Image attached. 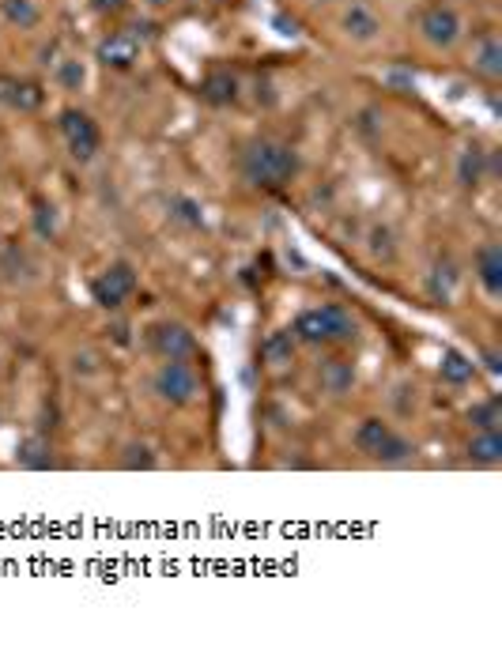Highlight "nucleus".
Segmentation results:
<instances>
[{
  "mask_svg": "<svg viewBox=\"0 0 502 660\" xmlns=\"http://www.w3.org/2000/svg\"><path fill=\"white\" fill-rule=\"evenodd\" d=\"M155 464H159V457L152 453L148 442H129L121 450V468H125V472H152Z\"/></svg>",
  "mask_w": 502,
  "mask_h": 660,
  "instance_id": "412c9836",
  "label": "nucleus"
},
{
  "mask_svg": "<svg viewBox=\"0 0 502 660\" xmlns=\"http://www.w3.org/2000/svg\"><path fill=\"white\" fill-rule=\"evenodd\" d=\"M148 348L159 358H190L197 355V336L181 321H155L148 325Z\"/></svg>",
  "mask_w": 502,
  "mask_h": 660,
  "instance_id": "6e6552de",
  "label": "nucleus"
},
{
  "mask_svg": "<svg viewBox=\"0 0 502 660\" xmlns=\"http://www.w3.org/2000/svg\"><path fill=\"white\" fill-rule=\"evenodd\" d=\"M0 102L15 106V110H38L42 91H38V83L15 79V76H0Z\"/></svg>",
  "mask_w": 502,
  "mask_h": 660,
  "instance_id": "f3484780",
  "label": "nucleus"
},
{
  "mask_svg": "<svg viewBox=\"0 0 502 660\" xmlns=\"http://www.w3.org/2000/svg\"><path fill=\"white\" fill-rule=\"evenodd\" d=\"M295 351H299V339H295V332H291V329L268 332L265 344H261V358H265V367H272V370L295 363Z\"/></svg>",
  "mask_w": 502,
  "mask_h": 660,
  "instance_id": "4468645a",
  "label": "nucleus"
},
{
  "mask_svg": "<svg viewBox=\"0 0 502 660\" xmlns=\"http://www.w3.org/2000/svg\"><path fill=\"white\" fill-rule=\"evenodd\" d=\"M216 5H235V0H216Z\"/></svg>",
  "mask_w": 502,
  "mask_h": 660,
  "instance_id": "7c9ffc66",
  "label": "nucleus"
},
{
  "mask_svg": "<svg viewBox=\"0 0 502 660\" xmlns=\"http://www.w3.org/2000/svg\"><path fill=\"white\" fill-rule=\"evenodd\" d=\"M469 423H472L476 431H498V423H502V400L498 396H488L484 404L469 408Z\"/></svg>",
  "mask_w": 502,
  "mask_h": 660,
  "instance_id": "5701e85b",
  "label": "nucleus"
},
{
  "mask_svg": "<svg viewBox=\"0 0 502 660\" xmlns=\"http://www.w3.org/2000/svg\"><path fill=\"white\" fill-rule=\"evenodd\" d=\"M457 181L465 189L484 181V152H479V147H465L461 152V159H457Z\"/></svg>",
  "mask_w": 502,
  "mask_h": 660,
  "instance_id": "4be33fe9",
  "label": "nucleus"
},
{
  "mask_svg": "<svg viewBox=\"0 0 502 660\" xmlns=\"http://www.w3.org/2000/svg\"><path fill=\"white\" fill-rule=\"evenodd\" d=\"M174 219L185 223V227H200L204 223V208L197 200H190V197H181V200H174Z\"/></svg>",
  "mask_w": 502,
  "mask_h": 660,
  "instance_id": "a878e982",
  "label": "nucleus"
},
{
  "mask_svg": "<svg viewBox=\"0 0 502 660\" xmlns=\"http://www.w3.org/2000/svg\"><path fill=\"white\" fill-rule=\"evenodd\" d=\"M299 174V155L284 140L257 136L242 147V178L261 189H280Z\"/></svg>",
  "mask_w": 502,
  "mask_h": 660,
  "instance_id": "f257e3e1",
  "label": "nucleus"
},
{
  "mask_svg": "<svg viewBox=\"0 0 502 660\" xmlns=\"http://www.w3.org/2000/svg\"><path fill=\"white\" fill-rule=\"evenodd\" d=\"M34 227H38L42 238H50V234L57 230V208L46 204V200H38V204H34Z\"/></svg>",
  "mask_w": 502,
  "mask_h": 660,
  "instance_id": "bb28decb",
  "label": "nucleus"
},
{
  "mask_svg": "<svg viewBox=\"0 0 502 660\" xmlns=\"http://www.w3.org/2000/svg\"><path fill=\"white\" fill-rule=\"evenodd\" d=\"M125 5H129V0H91V8H95L98 15H121Z\"/></svg>",
  "mask_w": 502,
  "mask_h": 660,
  "instance_id": "cd10ccee",
  "label": "nucleus"
},
{
  "mask_svg": "<svg viewBox=\"0 0 502 660\" xmlns=\"http://www.w3.org/2000/svg\"><path fill=\"white\" fill-rule=\"evenodd\" d=\"M57 79H60V88L65 91H79L83 83H88V69H83V60L69 57V60H60L57 65Z\"/></svg>",
  "mask_w": 502,
  "mask_h": 660,
  "instance_id": "b1692460",
  "label": "nucleus"
},
{
  "mask_svg": "<svg viewBox=\"0 0 502 660\" xmlns=\"http://www.w3.org/2000/svg\"><path fill=\"white\" fill-rule=\"evenodd\" d=\"M57 129H60V136H65V144H69V152H72L79 163L95 159V152L102 147V133H98L95 117H91V114H83V110H76V106H69V110H60Z\"/></svg>",
  "mask_w": 502,
  "mask_h": 660,
  "instance_id": "423d86ee",
  "label": "nucleus"
},
{
  "mask_svg": "<svg viewBox=\"0 0 502 660\" xmlns=\"http://www.w3.org/2000/svg\"><path fill=\"white\" fill-rule=\"evenodd\" d=\"M136 57H140V42H136V34H129V31H117V34H110V38L98 46V60H102L107 69H133Z\"/></svg>",
  "mask_w": 502,
  "mask_h": 660,
  "instance_id": "9d476101",
  "label": "nucleus"
},
{
  "mask_svg": "<svg viewBox=\"0 0 502 660\" xmlns=\"http://www.w3.org/2000/svg\"><path fill=\"white\" fill-rule=\"evenodd\" d=\"M476 280L488 298L502 294V246L498 242H488L476 249Z\"/></svg>",
  "mask_w": 502,
  "mask_h": 660,
  "instance_id": "1a4fd4ad",
  "label": "nucleus"
},
{
  "mask_svg": "<svg viewBox=\"0 0 502 660\" xmlns=\"http://www.w3.org/2000/svg\"><path fill=\"white\" fill-rule=\"evenodd\" d=\"M136 291V268L129 261H114L110 268H102L91 280V302L98 310H121Z\"/></svg>",
  "mask_w": 502,
  "mask_h": 660,
  "instance_id": "39448f33",
  "label": "nucleus"
},
{
  "mask_svg": "<svg viewBox=\"0 0 502 660\" xmlns=\"http://www.w3.org/2000/svg\"><path fill=\"white\" fill-rule=\"evenodd\" d=\"M5 15L12 19L15 27H34L38 23V8L31 5V0H5Z\"/></svg>",
  "mask_w": 502,
  "mask_h": 660,
  "instance_id": "393cba45",
  "label": "nucleus"
},
{
  "mask_svg": "<svg viewBox=\"0 0 502 660\" xmlns=\"http://www.w3.org/2000/svg\"><path fill=\"white\" fill-rule=\"evenodd\" d=\"M457 284H461V272H457L453 261H438L431 272H427V298L434 306H450L453 294H457Z\"/></svg>",
  "mask_w": 502,
  "mask_h": 660,
  "instance_id": "f8f14e48",
  "label": "nucleus"
},
{
  "mask_svg": "<svg viewBox=\"0 0 502 660\" xmlns=\"http://www.w3.org/2000/svg\"><path fill=\"white\" fill-rule=\"evenodd\" d=\"M200 91H204V98L208 102H216V106H227V102H235L238 98V76L235 72H212L204 83H200Z\"/></svg>",
  "mask_w": 502,
  "mask_h": 660,
  "instance_id": "6ab92c4d",
  "label": "nucleus"
},
{
  "mask_svg": "<svg viewBox=\"0 0 502 660\" xmlns=\"http://www.w3.org/2000/svg\"><path fill=\"white\" fill-rule=\"evenodd\" d=\"M438 377H442L446 386H469V381L476 377L472 355H465L461 348H446L442 358H438Z\"/></svg>",
  "mask_w": 502,
  "mask_h": 660,
  "instance_id": "2eb2a0df",
  "label": "nucleus"
},
{
  "mask_svg": "<svg viewBox=\"0 0 502 660\" xmlns=\"http://www.w3.org/2000/svg\"><path fill=\"white\" fill-rule=\"evenodd\" d=\"M152 389L163 404H171V408H190V404L200 396V374L193 363H185V358H163L155 377H152Z\"/></svg>",
  "mask_w": 502,
  "mask_h": 660,
  "instance_id": "20e7f679",
  "label": "nucleus"
},
{
  "mask_svg": "<svg viewBox=\"0 0 502 660\" xmlns=\"http://www.w3.org/2000/svg\"><path fill=\"white\" fill-rule=\"evenodd\" d=\"M340 27H344V34H348L351 42H374V38H378V31H382V19L374 15L370 5L355 0V5H348L344 19H340Z\"/></svg>",
  "mask_w": 502,
  "mask_h": 660,
  "instance_id": "9b49d317",
  "label": "nucleus"
},
{
  "mask_svg": "<svg viewBox=\"0 0 502 660\" xmlns=\"http://www.w3.org/2000/svg\"><path fill=\"white\" fill-rule=\"evenodd\" d=\"M465 457L476 468H495V464H502V431H476L472 442L465 445Z\"/></svg>",
  "mask_w": 502,
  "mask_h": 660,
  "instance_id": "ddd939ff",
  "label": "nucleus"
},
{
  "mask_svg": "<svg viewBox=\"0 0 502 660\" xmlns=\"http://www.w3.org/2000/svg\"><path fill=\"white\" fill-rule=\"evenodd\" d=\"M15 460H19V468H31V472H46V468H53V445H50V438H42V434L23 438V442L15 445Z\"/></svg>",
  "mask_w": 502,
  "mask_h": 660,
  "instance_id": "dca6fc26",
  "label": "nucleus"
},
{
  "mask_svg": "<svg viewBox=\"0 0 502 660\" xmlns=\"http://www.w3.org/2000/svg\"><path fill=\"white\" fill-rule=\"evenodd\" d=\"M484 363H488V370H491V374H498V370H502V367H498V351H488V355H484Z\"/></svg>",
  "mask_w": 502,
  "mask_h": 660,
  "instance_id": "c85d7f7f",
  "label": "nucleus"
},
{
  "mask_svg": "<svg viewBox=\"0 0 502 660\" xmlns=\"http://www.w3.org/2000/svg\"><path fill=\"white\" fill-rule=\"evenodd\" d=\"M472 69H476L479 76H488V79H498V76H502V42H498L495 34H488V38L476 46V53H472Z\"/></svg>",
  "mask_w": 502,
  "mask_h": 660,
  "instance_id": "a211bd4d",
  "label": "nucleus"
},
{
  "mask_svg": "<svg viewBox=\"0 0 502 660\" xmlns=\"http://www.w3.org/2000/svg\"><path fill=\"white\" fill-rule=\"evenodd\" d=\"M355 450H359L363 457H370V460H378V464H404L415 453L412 442L404 434H396L378 415H367L359 427H355Z\"/></svg>",
  "mask_w": 502,
  "mask_h": 660,
  "instance_id": "7ed1b4c3",
  "label": "nucleus"
},
{
  "mask_svg": "<svg viewBox=\"0 0 502 660\" xmlns=\"http://www.w3.org/2000/svg\"><path fill=\"white\" fill-rule=\"evenodd\" d=\"M355 381V367L344 363V358H332V363L321 367V389L332 393V396H344Z\"/></svg>",
  "mask_w": 502,
  "mask_h": 660,
  "instance_id": "aec40b11",
  "label": "nucleus"
},
{
  "mask_svg": "<svg viewBox=\"0 0 502 660\" xmlns=\"http://www.w3.org/2000/svg\"><path fill=\"white\" fill-rule=\"evenodd\" d=\"M144 5H152V8H163V5H171V0H144Z\"/></svg>",
  "mask_w": 502,
  "mask_h": 660,
  "instance_id": "c756f323",
  "label": "nucleus"
},
{
  "mask_svg": "<svg viewBox=\"0 0 502 660\" xmlns=\"http://www.w3.org/2000/svg\"><path fill=\"white\" fill-rule=\"evenodd\" d=\"M461 15H457V8L453 5H427L423 12H420V34H423V42L427 46H434V50H450V46H457V38H461Z\"/></svg>",
  "mask_w": 502,
  "mask_h": 660,
  "instance_id": "0eeeda50",
  "label": "nucleus"
},
{
  "mask_svg": "<svg viewBox=\"0 0 502 660\" xmlns=\"http://www.w3.org/2000/svg\"><path fill=\"white\" fill-rule=\"evenodd\" d=\"M295 339L299 344H348L355 339V317L344 310V306H313V310H302L299 321H295Z\"/></svg>",
  "mask_w": 502,
  "mask_h": 660,
  "instance_id": "f03ea898",
  "label": "nucleus"
}]
</instances>
